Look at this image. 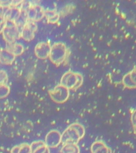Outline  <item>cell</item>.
Listing matches in <instances>:
<instances>
[{"label": "cell", "mask_w": 136, "mask_h": 153, "mask_svg": "<svg viewBox=\"0 0 136 153\" xmlns=\"http://www.w3.org/2000/svg\"><path fill=\"white\" fill-rule=\"evenodd\" d=\"M85 135V129L82 124L74 123L70 125L61 134V143L63 144H78Z\"/></svg>", "instance_id": "obj_1"}, {"label": "cell", "mask_w": 136, "mask_h": 153, "mask_svg": "<svg viewBox=\"0 0 136 153\" xmlns=\"http://www.w3.org/2000/svg\"><path fill=\"white\" fill-rule=\"evenodd\" d=\"M44 142L49 148H56L61 143V134L57 130H52L46 134Z\"/></svg>", "instance_id": "obj_2"}, {"label": "cell", "mask_w": 136, "mask_h": 153, "mask_svg": "<svg viewBox=\"0 0 136 153\" xmlns=\"http://www.w3.org/2000/svg\"><path fill=\"white\" fill-rule=\"evenodd\" d=\"M51 98L56 103L65 102L69 97V92L67 89L60 88L51 94Z\"/></svg>", "instance_id": "obj_3"}, {"label": "cell", "mask_w": 136, "mask_h": 153, "mask_svg": "<svg viewBox=\"0 0 136 153\" xmlns=\"http://www.w3.org/2000/svg\"><path fill=\"white\" fill-rule=\"evenodd\" d=\"M91 153H112L111 148L102 140L94 142L91 145Z\"/></svg>", "instance_id": "obj_4"}, {"label": "cell", "mask_w": 136, "mask_h": 153, "mask_svg": "<svg viewBox=\"0 0 136 153\" xmlns=\"http://www.w3.org/2000/svg\"><path fill=\"white\" fill-rule=\"evenodd\" d=\"M30 148L31 153H50V148L42 140L33 141L30 145Z\"/></svg>", "instance_id": "obj_5"}, {"label": "cell", "mask_w": 136, "mask_h": 153, "mask_svg": "<svg viewBox=\"0 0 136 153\" xmlns=\"http://www.w3.org/2000/svg\"><path fill=\"white\" fill-rule=\"evenodd\" d=\"M11 153H31L30 145L22 143L14 146L11 149Z\"/></svg>", "instance_id": "obj_6"}, {"label": "cell", "mask_w": 136, "mask_h": 153, "mask_svg": "<svg viewBox=\"0 0 136 153\" xmlns=\"http://www.w3.org/2000/svg\"><path fill=\"white\" fill-rule=\"evenodd\" d=\"M61 153H80V150L77 144L66 143L63 144L61 149Z\"/></svg>", "instance_id": "obj_7"}]
</instances>
